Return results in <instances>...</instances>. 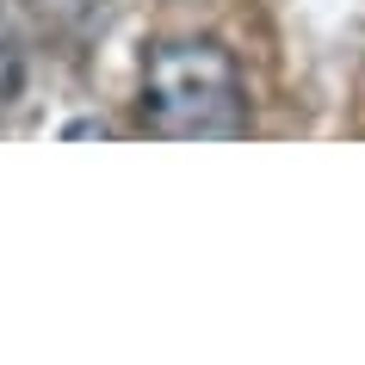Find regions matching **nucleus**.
<instances>
[{
  "mask_svg": "<svg viewBox=\"0 0 365 365\" xmlns=\"http://www.w3.org/2000/svg\"><path fill=\"white\" fill-rule=\"evenodd\" d=\"M136 112L155 136H242L248 130V81L230 43L217 38H161L143 56V93Z\"/></svg>",
  "mask_w": 365,
  "mask_h": 365,
  "instance_id": "obj_1",
  "label": "nucleus"
},
{
  "mask_svg": "<svg viewBox=\"0 0 365 365\" xmlns=\"http://www.w3.org/2000/svg\"><path fill=\"white\" fill-rule=\"evenodd\" d=\"M25 6H31L38 25L56 31V38H81V31L99 25V0H25Z\"/></svg>",
  "mask_w": 365,
  "mask_h": 365,
  "instance_id": "obj_2",
  "label": "nucleus"
},
{
  "mask_svg": "<svg viewBox=\"0 0 365 365\" xmlns=\"http://www.w3.org/2000/svg\"><path fill=\"white\" fill-rule=\"evenodd\" d=\"M19 99H25V50L13 38L6 13H0V112H13Z\"/></svg>",
  "mask_w": 365,
  "mask_h": 365,
  "instance_id": "obj_3",
  "label": "nucleus"
}]
</instances>
